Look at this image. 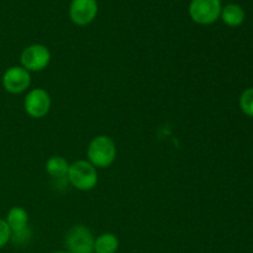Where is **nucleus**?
Masks as SVG:
<instances>
[{
  "instance_id": "nucleus-1",
  "label": "nucleus",
  "mask_w": 253,
  "mask_h": 253,
  "mask_svg": "<svg viewBox=\"0 0 253 253\" xmlns=\"http://www.w3.org/2000/svg\"><path fill=\"white\" fill-rule=\"evenodd\" d=\"M88 162L95 168H108L116 160V145L109 136L100 135L90 141L86 150Z\"/></svg>"
},
{
  "instance_id": "nucleus-2",
  "label": "nucleus",
  "mask_w": 253,
  "mask_h": 253,
  "mask_svg": "<svg viewBox=\"0 0 253 253\" xmlns=\"http://www.w3.org/2000/svg\"><path fill=\"white\" fill-rule=\"evenodd\" d=\"M67 178L76 189L82 190V192H89L98 184L96 168L88 161L84 160L76 161L69 166Z\"/></svg>"
},
{
  "instance_id": "nucleus-3",
  "label": "nucleus",
  "mask_w": 253,
  "mask_h": 253,
  "mask_svg": "<svg viewBox=\"0 0 253 253\" xmlns=\"http://www.w3.org/2000/svg\"><path fill=\"white\" fill-rule=\"evenodd\" d=\"M221 9V0H192L189 15L197 24L211 25L219 20Z\"/></svg>"
},
{
  "instance_id": "nucleus-4",
  "label": "nucleus",
  "mask_w": 253,
  "mask_h": 253,
  "mask_svg": "<svg viewBox=\"0 0 253 253\" xmlns=\"http://www.w3.org/2000/svg\"><path fill=\"white\" fill-rule=\"evenodd\" d=\"M51 62V52L44 44L34 43L27 46L20 56L22 68L29 72H41L48 67Z\"/></svg>"
},
{
  "instance_id": "nucleus-5",
  "label": "nucleus",
  "mask_w": 253,
  "mask_h": 253,
  "mask_svg": "<svg viewBox=\"0 0 253 253\" xmlns=\"http://www.w3.org/2000/svg\"><path fill=\"white\" fill-rule=\"evenodd\" d=\"M94 239L90 230L84 225L71 227L66 235V244L68 253H94Z\"/></svg>"
},
{
  "instance_id": "nucleus-6",
  "label": "nucleus",
  "mask_w": 253,
  "mask_h": 253,
  "mask_svg": "<svg viewBox=\"0 0 253 253\" xmlns=\"http://www.w3.org/2000/svg\"><path fill=\"white\" fill-rule=\"evenodd\" d=\"M24 108L27 115L31 118H44L51 109V96L42 88L32 89L25 96Z\"/></svg>"
},
{
  "instance_id": "nucleus-7",
  "label": "nucleus",
  "mask_w": 253,
  "mask_h": 253,
  "mask_svg": "<svg viewBox=\"0 0 253 253\" xmlns=\"http://www.w3.org/2000/svg\"><path fill=\"white\" fill-rule=\"evenodd\" d=\"M1 82L7 93L21 94L31 85V74L21 66H14L5 72Z\"/></svg>"
},
{
  "instance_id": "nucleus-8",
  "label": "nucleus",
  "mask_w": 253,
  "mask_h": 253,
  "mask_svg": "<svg viewBox=\"0 0 253 253\" xmlns=\"http://www.w3.org/2000/svg\"><path fill=\"white\" fill-rule=\"evenodd\" d=\"M98 14L96 0H72L69 17L78 26H86L94 21Z\"/></svg>"
},
{
  "instance_id": "nucleus-9",
  "label": "nucleus",
  "mask_w": 253,
  "mask_h": 253,
  "mask_svg": "<svg viewBox=\"0 0 253 253\" xmlns=\"http://www.w3.org/2000/svg\"><path fill=\"white\" fill-rule=\"evenodd\" d=\"M220 17L227 26L237 27L244 24L246 14H245V10L240 5L227 4L221 9Z\"/></svg>"
},
{
  "instance_id": "nucleus-10",
  "label": "nucleus",
  "mask_w": 253,
  "mask_h": 253,
  "mask_svg": "<svg viewBox=\"0 0 253 253\" xmlns=\"http://www.w3.org/2000/svg\"><path fill=\"white\" fill-rule=\"evenodd\" d=\"M5 221L9 225L11 232L20 231L29 227V214L21 207H14L7 211Z\"/></svg>"
},
{
  "instance_id": "nucleus-11",
  "label": "nucleus",
  "mask_w": 253,
  "mask_h": 253,
  "mask_svg": "<svg viewBox=\"0 0 253 253\" xmlns=\"http://www.w3.org/2000/svg\"><path fill=\"white\" fill-rule=\"evenodd\" d=\"M69 162L61 156H52L46 162V172L53 179H63L67 178L69 170Z\"/></svg>"
},
{
  "instance_id": "nucleus-12",
  "label": "nucleus",
  "mask_w": 253,
  "mask_h": 253,
  "mask_svg": "<svg viewBox=\"0 0 253 253\" xmlns=\"http://www.w3.org/2000/svg\"><path fill=\"white\" fill-rule=\"evenodd\" d=\"M119 249V239L111 232H105L98 236L94 241L95 253H116Z\"/></svg>"
},
{
  "instance_id": "nucleus-13",
  "label": "nucleus",
  "mask_w": 253,
  "mask_h": 253,
  "mask_svg": "<svg viewBox=\"0 0 253 253\" xmlns=\"http://www.w3.org/2000/svg\"><path fill=\"white\" fill-rule=\"evenodd\" d=\"M240 108L249 118H253V88H249L240 96Z\"/></svg>"
},
{
  "instance_id": "nucleus-14",
  "label": "nucleus",
  "mask_w": 253,
  "mask_h": 253,
  "mask_svg": "<svg viewBox=\"0 0 253 253\" xmlns=\"http://www.w3.org/2000/svg\"><path fill=\"white\" fill-rule=\"evenodd\" d=\"M30 239H31V230H30V227H26L24 230H20V231L11 232V239H10V241H12L16 245H24Z\"/></svg>"
},
{
  "instance_id": "nucleus-15",
  "label": "nucleus",
  "mask_w": 253,
  "mask_h": 253,
  "mask_svg": "<svg viewBox=\"0 0 253 253\" xmlns=\"http://www.w3.org/2000/svg\"><path fill=\"white\" fill-rule=\"evenodd\" d=\"M11 239V230L5 220L0 219V249L5 247Z\"/></svg>"
},
{
  "instance_id": "nucleus-16",
  "label": "nucleus",
  "mask_w": 253,
  "mask_h": 253,
  "mask_svg": "<svg viewBox=\"0 0 253 253\" xmlns=\"http://www.w3.org/2000/svg\"><path fill=\"white\" fill-rule=\"evenodd\" d=\"M53 253H68V252H64V251H58V252H53Z\"/></svg>"
}]
</instances>
